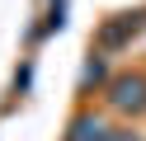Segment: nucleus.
Listing matches in <instances>:
<instances>
[{
  "instance_id": "1",
  "label": "nucleus",
  "mask_w": 146,
  "mask_h": 141,
  "mask_svg": "<svg viewBox=\"0 0 146 141\" xmlns=\"http://www.w3.org/2000/svg\"><path fill=\"white\" fill-rule=\"evenodd\" d=\"M113 108L123 113H141L146 108V80H137V75H123V80H113Z\"/></svg>"
},
{
  "instance_id": "2",
  "label": "nucleus",
  "mask_w": 146,
  "mask_h": 141,
  "mask_svg": "<svg viewBox=\"0 0 146 141\" xmlns=\"http://www.w3.org/2000/svg\"><path fill=\"white\" fill-rule=\"evenodd\" d=\"M71 141H108V132H104V122H99V118H76Z\"/></svg>"
},
{
  "instance_id": "4",
  "label": "nucleus",
  "mask_w": 146,
  "mask_h": 141,
  "mask_svg": "<svg viewBox=\"0 0 146 141\" xmlns=\"http://www.w3.org/2000/svg\"><path fill=\"white\" fill-rule=\"evenodd\" d=\"M108 141H137V136H132V132H113Z\"/></svg>"
},
{
  "instance_id": "3",
  "label": "nucleus",
  "mask_w": 146,
  "mask_h": 141,
  "mask_svg": "<svg viewBox=\"0 0 146 141\" xmlns=\"http://www.w3.org/2000/svg\"><path fill=\"white\" fill-rule=\"evenodd\" d=\"M99 75H104V61H99V56H94V61H90V66H85V75H80V80H85V85H94V80H99Z\"/></svg>"
}]
</instances>
